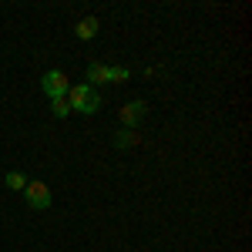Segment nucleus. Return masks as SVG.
<instances>
[{
	"label": "nucleus",
	"mask_w": 252,
	"mask_h": 252,
	"mask_svg": "<svg viewBox=\"0 0 252 252\" xmlns=\"http://www.w3.org/2000/svg\"><path fill=\"white\" fill-rule=\"evenodd\" d=\"M131 78V71L128 67H108V84H121V81Z\"/></svg>",
	"instance_id": "9d476101"
},
{
	"label": "nucleus",
	"mask_w": 252,
	"mask_h": 252,
	"mask_svg": "<svg viewBox=\"0 0 252 252\" xmlns=\"http://www.w3.org/2000/svg\"><path fill=\"white\" fill-rule=\"evenodd\" d=\"M24 198H27V205H31V209H37V212L51 209V189H47L44 182H27Z\"/></svg>",
	"instance_id": "7ed1b4c3"
},
{
	"label": "nucleus",
	"mask_w": 252,
	"mask_h": 252,
	"mask_svg": "<svg viewBox=\"0 0 252 252\" xmlns=\"http://www.w3.org/2000/svg\"><path fill=\"white\" fill-rule=\"evenodd\" d=\"M40 88H44V94L51 97H67V91H71V78L64 74V71H47L44 78H40Z\"/></svg>",
	"instance_id": "f03ea898"
},
{
	"label": "nucleus",
	"mask_w": 252,
	"mask_h": 252,
	"mask_svg": "<svg viewBox=\"0 0 252 252\" xmlns=\"http://www.w3.org/2000/svg\"><path fill=\"white\" fill-rule=\"evenodd\" d=\"M138 141H141V135H138L135 128H121L115 135V148H135Z\"/></svg>",
	"instance_id": "423d86ee"
},
{
	"label": "nucleus",
	"mask_w": 252,
	"mask_h": 252,
	"mask_svg": "<svg viewBox=\"0 0 252 252\" xmlns=\"http://www.w3.org/2000/svg\"><path fill=\"white\" fill-rule=\"evenodd\" d=\"M51 111H54V118H67V115H71L67 97H54V101H51Z\"/></svg>",
	"instance_id": "1a4fd4ad"
},
{
	"label": "nucleus",
	"mask_w": 252,
	"mask_h": 252,
	"mask_svg": "<svg viewBox=\"0 0 252 252\" xmlns=\"http://www.w3.org/2000/svg\"><path fill=\"white\" fill-rule=\"evenodd\" d=\"M145 115H148V104H145V101H128V104L118 111V118H121V125H125V128H135Z\"/></svg>",
	"instance_id": "20e7f679"
},
{
	"label": "nucleus",
	"mask_w": 252,
	"mask_h": 252,
	"mask_svg": "<svg viewBox=\"0 0 252 252\" xmlns=\"http://www.w3.org/2000/svg\"><path fill=\"white\" fill-rule=\"evenodd\" d=\"M67 104L78 115H94V111H101V94H97V88H91V84H74L67 91Z\"/></svg>",
	"instance_id": "f257e3e1"
},
{
	"label": "nucleus",
	"mask_w": 252,
	"mask_h": 252,
	"mask_svg": "<svg viewBox=\"0 0 252 252\" xmlns=\"http://www.w3.org/2000/svg\"><path fill=\"white\" fill-rule=\"evenodd\" d=\"M88 81H94V84H108V64H88ZM91 84V88H94Z\"/></svg>",
	"instance_id": "0eeeda50"
},
{
	"label": "nucleus",
	"mask_w": 252,
	"mask_h": 252,
	"mask_svg": "<svg viewBox=\"0 0 252 252\" xmlns=\"http://www.w3.org/2000/svg\"><path fill=\"white\" fill-rule=\"evenodd\" d=\"M97 31H101V20H97V17H81V20H78V27H74V34H78L81 40L97 37Z\"/></svg>",
	"instance_id": "39448f33"
},
{
	"label": "nucleus",
	"mask_w": 252,
	"mask_h": 252,
	"mask_svg": "<svg viewBox=\"0 0 252 252\" xmlns=\"http://www.w3.org/2000/svg\"><path fill=\"white\" fill-rule=\"evenodd\" d=\"M7 189H14V192H24L27 189V178H24V172H7Z\"/></svg>",
	"instance_id": "6e6552de"
}]
</instances>
